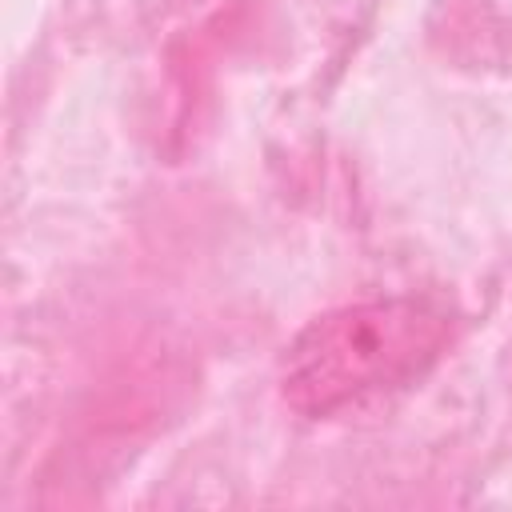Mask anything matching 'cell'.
Returning <instances> with one entry per match:
<instances>
[{
	"instance_id": "1",
	"label": "cell",
	"mask_w": 512,
	"mask_h": 512,
	"mask_svg": "<svg viewBox=\"0 0 512 512\" xmlns=\"http://www.w3.org/2000/svg\"><path fill=\"white\" fill-rule=\"evenodd\" d=\"M448 340V316L412 296L368 300L312 320L284 356V400L328 416L424 372Z\"/></svg>"
}]
</instances>
